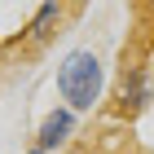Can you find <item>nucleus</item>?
<instances>
[{"label":"nucleus","instance_id":"nucleus-5","mask_svg":"<svg viewBox=\"0 0 154 154\" xmlns=\"http://www.w3.org/2000/svg\"><path fill=\"white\" fill-rule=\"evenodd\" d=\"M26 154H44V150H40V145H31V150H26Z\"/></svg>","mask_w":154,"mask_h":154},{"label":"nucleus","instance_id":"nucleus-2","mask_svg":"<svg viewBox=\"0 0 154 154\" xmlns=\"http://www.w3.org/2000/svg\"><path fill=\"white\" fill-rule=\"evenodd\" d=\"M154 106V66L150 62H132L115 79V110L123 119H137Z\"/></svg>","mask_w":154,"mask_h":154},{"label":"nucleus","instance_id":"nucleus-4","mask_svg":"<svg viewBox=\"0 0 154 154\" xmlns=\"http://www.w3.org/2000/svg\"><path fill=\"white\" fill-rule=\"evenodd\" d=\"M62 18H66V0H40V9L31 13V22H26V44H31V48L53 44Z\"/></svg>","mask_w":154,"mask_h":154},{"label":"nucleus","instance_id":"nucleus-1","mask_svg":"<svg viewBox=\"0 0 154 154\" xmlns=\"http://www.w3.org/2000/svg\"><path fill=\"white\" fill-rule=\"evenodd\" d=\"M57 97L62 106H71L75 115H93L101 106V93H106V66L93 48H71L66 57L57 62Z\"/></svg>","mask_w":154,"mask_h":154},{"label":"nucleus","instance_id":"nucleus-3","mask_svg":"<svg viewBox=\"0 0 154 154\" xmlns=\"http://www.w3.org/2000/svg\"><path fill=\"white\" fill-rule=\"evenodd\" d=\"M75 128H79V115H75L71 106H62V101H57V106L40 119V128H35V145H40L44 154H57L62 145L75 137Z\"/></svg>","mask_w":154,"mask_h":154},{"label":"nucleus","instance_id":"nucleus-6","mask_svg":"<svg viewBox=\"0 0 154 154\" xmlns=\"http://www.w3.org/2000/svg\"><path fill=\"white\" fill-rule=\"evenodd\" d=\"M0 154H5V150H0Z\"/></svg>","mask_w":154,"mask_h":154}]
</instances>
